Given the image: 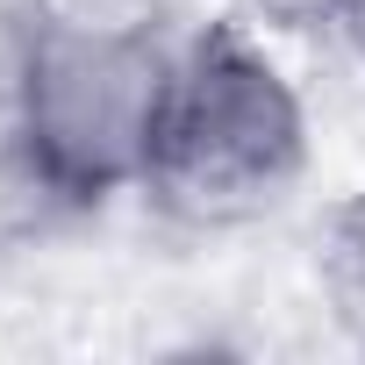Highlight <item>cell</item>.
Instances as JSON below:
<instances>
[{
  "instance_id": "1",
  "label": "cell",
  "mask_w": 365,
  "mask_h": 365,
  "mask_svg": "<svg viewBox=\"0 0 365 365\" xmlns=\"http://www.w3.org/2000/svg\"><path fill=\"white\" fill-rule=\"evenodd\" d=\"M308 172V108L251 22H194L136 201L179 230H237L272 215Z\"/></svg>"
},
{
  "instance_id": "4",
  "label": "cell",
  "mask_w": 365,
  "mask_h": 365,
  "mask_svg": "<svg viewBox=\"0 0 365 365\" xmlns=\"http://www.w3.org/2000/svg\"><path fill=\"white\" fill-rule=\"evenodd\" d=\"M358 0H244L251 29L265 36H344Z\"/></svg>"
},
{
  "instance_id": "3",
  "label": "cell",
  "mask_w": 365,
  "mask_h": 365,
  "mask_svg": "<svg viewBox=\"0 0 365 365\" xmlns=\"http://www.w3.org/2000/svg\"><path fill=\"white\" fill-rule=\"evenodd\" d=\"M322 294H329L336 322L365 351V187L329 215V237H322Z\"/></svg>"
},
{
  "instance_id": "2",
  "label": "cell",
  "mask_w": 365,
  "mask_h": 365,
  "mask_svg": "<svg viewBox=\"0 0 365 365\" xmlns=\"http://www.w3.org/2000/svg\"><path fill=\"white\" fill-rule=\"evenodd\" d=\"M172 58L179 36L165 22H72L22 8L8 29L0 129L79 215H101L115 194L143 187Z\"/></svg>"
}]
</instances>
